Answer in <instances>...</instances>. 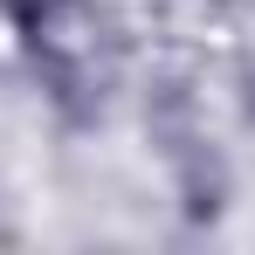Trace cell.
Returning a JSON list of instances; mask_svg holds the SVG:
<instances>
[{"label": "cell", "mask_w": 255, "mask_h": 255, "mask_svg": "<svg viewBox=\"0 0 255 255\" xmlns=\"http://www.w3.org/2000/svg\"><path fill=\"white\" fill-rule=\"evenodd\" d=\"M0 7L21 35L28 69L55 97V111L90 125L118 83V35L104 21V7L97 0H0Z\"/></svg>", "instance_id": "cell-1"}]
</instances>
